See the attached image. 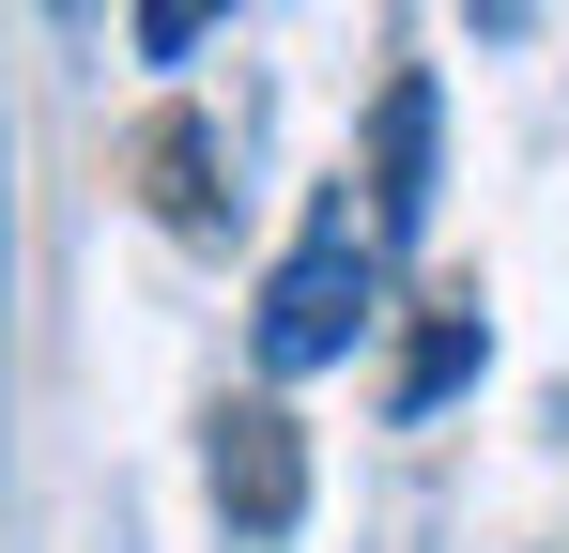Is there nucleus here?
I'll use <instances>...</instances> for the list:
<instances>
[{"label": "nucleus", "mask_w": 569, "mask_h": 553, "mask_svg": "<svg viewBox=\"0 0 569 553\" xmlns=\"http://www.w3.org/2000/svg\"><path fill=\"white\" fill-rule=\"evenodd\" d=\"M200 16H216V0H200Z\"/></svg>", "instance_id": "obj_8"}, {"label": "nucleus", "mask_w": 569, "mask_h": 553, "mask_svg": "<svg viewBox=\"0 0 569 553\" xmlns=\"http://www.w3.org/2000/svg\"><path fill=\"white\" fill-rule=\"evenodd\" d=\"M186 31H200V0H139V47L154 62H186Z\"/></svg>", "instance_id": "obj_6"}, {"label": "nucleus", "mask_w": 569, "mask_h": 553, "mask_svg": "<svg viewBox=\"0 0 569 553\" xmlns=\"http://www.w3.org/2000/svg\"><path fill=\"white\" fill-rule=\"evenodd\" d=\"M62 16H78V0H62Z\"/></svg>", "instance_id": "obj_7"}, {"label": "nucleus", "mask_w": 569, "mask_h": 553, "mask_svg": "<svg viewBox=\"0 0 569 553\" xmlns=\"http://www.w3.org/2000/svg\"><path fill=\"white\" fill-rule=\"evenodd\" d=\"M216 139H200V123H170V139H154V200H170V231H216Z\"/></svg>", "instance_id": "obj_5"}, {"label": "nucleus", "mask_w": 569, "mask_h": 553, "mask_svg": "<svg viewBox=\"0 0 569 553\" xmlns=\"http://www.w3.org/2000/svg\"><path fill=\"white\" fill-rule=\"evenodd\" d=\"M447 384H477V308H447V323H431V339L400 354V415H431Z\"/></svg>", "instance_id": "obj_4"}, {"label": "nucleus", "mask_w": 569, "mask_h": 553, "mask_svg": "<svg viewBox=\"0 0 569 553\" xmlns=\"http://www.w3.org/2000/svg\"><path fill=\"white\" fill-rule=\"evenodd\" d=\"M216 523L231 539H292L308 523V431H292L278 400H231L216 415Z\"/></svg>", "instance_id": "obj_2"}, {"label": "nucleus", "mask_w": 569, "mask_h": 553, "mask_svg": "<svg viewBox=\"0 0 569 553\" xmlns=\"http://www.w3.org/2000/svg\"><path fill=\"white\" fill-rule=\"evenodd\" d=\"M355 323H370V231H355V200H308L292 262L262 276V369H323V354H355Z\"/></svg>", "instance_id": "obj_1"}, {"label": "nucleus", "mask_w": 569, "mask_h": 553, "mask_svg": "<svg viewBox=\"0 0 569 553\" xmlns=\"http://www.w3.org/2000/svg\"><path fill=\"white\" fill-rule=\"evenodd\" d=\"M431 231V78H385L370 108V247H416Z\"/></svg>", "instance_id": "obj_3"}]
</instances>
